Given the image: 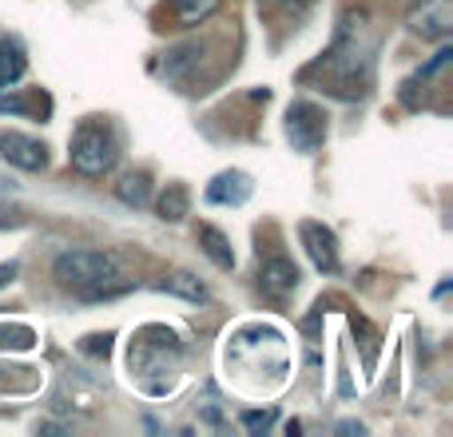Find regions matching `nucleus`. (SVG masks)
Segmentation results:
<instances>
[{
    "label": "nucleus",
    "instance_id": "obj_1",
    "mask_svg": "<svg viewBox=\"0 0 453 437\" xmlns=\"http://www.w3.org/2000/svg\"><path fill=\"white\" fill-rule=\"evenodd\" d=\"M374 56H378V32L370 24L366 8H346L338 20L334 44L303 72L306 84H319V92L338 96V100H362L374 88Z\"/></svg>",
    "mask_w": 453,
    "mask_h": 437
},
{
    "label": "nucleus",
    "instance_id": "obj_2",
    "mask_svg": "<svg viewBox=\"0 0 453 437\" xmlns=\"http://www.w3.org/2000/svg\"><path fill=\"white\" fill-rule=\"evenodd\" d=\"M119 255L116 250H64L56 258L52 274L64 290H72L84 303H100V298H111L119 290H127L132 282H124V271H119Z\"/></svg>",
    "mask_w": 453,
    "mask_h": 437
},
{
    "label": "nucleus",
    "instance_id": "obj_3",
    "mask_svg": "<svg viewBox=\"0 0 453 437\" xmlns=\"http://www.w3.org/2000/svg\"><path fill=\"white\" fill-rule=\"evenodd\" d=\"M68 159L88 180L111 175V167L119 164V135H116V127H111V119H104V116L80 119L76 132H72V143H68Z\"/></svg>",
    "mask_w": 453,
    "mask_h": 437
},
{
    "label": "nucleus",
    "instance_id": "obj_4",
    "mask_svg": "<svg viewBox=\"0 0 453 437\" xmlns=\"http://www.w3.org/2000/svg\"><path fill=\"white\" fill-rule=\"evenodd\" d=\"M287 140L295 143V151L314 156L326 140V111L311 100H295L287 108Z\"/></svg>",
    "mask_w": 453,
    "mask_h": 437
},
{
    "label": "nucleus",
    "instance_id": "obj_5",
    "mask_svg": "<svg viewBox=\"0 0 453 437\" xmlns=\"http://www.w3.org/2000/svg\"><path fill=\"white\" fill-rule=\"evenodd\" d=\"M298 279H303V274H298L295 258H287V255H271V258H263V266H258V290H263L266 298H274V303L295 295Z\"/></svg>",
    "mask_w": 453,
    "mask_h": 437
},
{
    "label": "nucleus",
    "instance_id": "obj_6",
    "mask_svg": "<svg viewBox=\"0 0 453 437\" xmlns=\"http://www.w3.org/2000/svg\"><path fill=\"white\" fill-rule=\"evenodd\" d=\"M0 159H8V164L20 167V172H44L48 148H44V140H36V135L4 132L0 135Z\"/></svg>",
    "mask_w": 453,
    "mask_h": 437
},
{
    "label": "nucleus",
    "instance_id": "obj_7",
    "mask_svg": "<svg viewBox=\"0 0 453 437\" xmlns=\"http://www.w3.org/2000/svg\"><path fill=\"white\" fill-rule=\"evenodd\" d=\"M298 239H303L306 255H311V263L319 266L322 274L338 271V239H334V231H330L326 223H314V218L298 223Z\"/></svg>",
    "mask_w": 453,
    "mask_h": 437
},
{
    "label": "nucleus",
    "instance_id": "obj_8",
    "mask_svg": "<svg viewBox=\"0 0 453 437\" xmlns=\"http://www.w3.org/2000/svg\"><path fill=\"white\" fill-rule=\"evenodd\" d=\"M410 32L422 40H446L453 32V0H422L410 12Z\"/></svg>",
    "mask_w": 453,
    "mask_h": 437
},
{
    "label": "nucleus",
    "instance_id": "obj_9",
    "mask_svg": "<svg viewBox=\"0 0 453 437\" xmlns=\"http://www.w3.org/2000/svg\"><path fill=\"white\" fill-rule=\"evenodd\" d=\"M255 191L247 172H219L211 183H207V203L215 207H242Z\"/></svg>",
    "mask_w": 453,
    "mask_h": 437
},
{
    "label": "nucleus",
    "instance_id": "obj_10",
    "mask_svg": "<svg viewBox=\"0 0 453 437\" xmlns=\"http://www.w3.org/2000/svg\"><path fill=\"white\" fill-rule=\"evenodd\" d=\"M196 242H199V250H203L207 258H211L219 271H234V250H231V239L219 231V226H211V223H199V231H196Z\"/></svg>",
    "mask_w": 453,
    "mask_h": 437
},
{
    "label": "nucleus",
    "instance_id": "obj_11",
    "mask_svg": "<svg viewBox=\"0 0 453 437\" xmlns=\"http://www.w3.org/2000/svg\"><path fill=\"white\" fill-rule=\"evenodd\" d=\"M24 72H28V56H24L20 40H0V92H8L12 84H20Z\"/></svg>",
    "mask_w": 453,
    "mask_h": 437
},
{
    "label": "nucleus",
    "instance_id": "obj_12",
    "mask_svg": "<svg viewBox=\"0 0 453 437\" xmlns=\"http://www.w3.org/2000/svg\"><path fill=\"white\" fill-rule=\"evenodd\" d=\"M156 215L164 218V223H183V218L191 215V191L183 188V183H167L164 196L156 199Z\"/></svg>",
    "mask_w": 453,
    "mask_h": 437
},
{
    "label": "nucleus",
    "instance_id": "obj_13",
    "mask_svg": "<svg viewBox=\"0 0 453 437\" xmlns=\"http://www.w3.org/2000/svg\"><path fill=\"white\" fill-rule=\"evenodd\" d=\"M219 4L223 0H167V8H172L180 28H196V24L211 20V16L219 12Z\"/></svg>",
    "mask_w": 453,
    "mask_h": 437
},
{
    "label": "nucleus",
    "instance_id": "obj_14",
    "mask_svg": "<svg viewBox=\"0 0 453 437\" xmlns=\"http://www.w3.org/2000/svg\"><path fill=\"white\" fill-rule=\"evenodd\" d=\"M116 199L127 207H148L151 203V175L148 172H127L116 183Z\"/></svg>",
    "mask_w": 453,
    "mask_h": 437
},
{
    "label": "nucleus",
    "instance_id": "obj_15",
    "mask_svg": "<svg viewBox=\"0 0 453 437\" xmlns=\"http://www.w3.org/2000/svg\"><path fill=\"white\" fill-rule=\"evenodd\" d=\"M159 290H167V295H175V298H188V303H207V298H211V290H207L191 271H172L164 282H159Z\"/></svg>",
    "mask_w": 453,
    "mask_h": 437
},
{
    "label": "nucleus",
    "instance_id": "obj_16",
    "mask_svg": "<svg viewBox=\"0 0 453 437\" xmlns=\"http://www.w3.org/2000/svg\"><path fill=\"white\" fill-rule=\"evenodd\" d=\"M314 0H258V12H266L279 24H298L306 12H311Z\"/></svg>",
    "mask_w": 453,
    "mask_h": 437
},
{
    "label": "nucleus",
    "instance_id": "obj_17",
    "mask_svg": "<svg viewBox=\"0 0 453 437\" xmlns=\"http://www.w3.org/2000/svg\"><path fill=\"white\" fill-rule=\"evenodd\" d=\"M274 422V410H263V414H255V410H250V414H242V426H247L250 433H258V430H266V426Z\"/></svg>",
    "mask_w": 453,
    "mask_h": 437
},
{
    "label": "nucleus",
    "instance_id": "obj_18",
    "mask_svg": "<svg viewBox=\"0 0 453 437\" xmlns=\"http://www.w3.org/2000/svg\"><path fill=\"white\" fill-rule=\"evenodd\" d=\"M108 342H111V334H104V338L92 334V338H84V350H88V354H108V350H111Z\"/></svg>",
    "mask_w": 453,
    "mask_h": 437
},
{
    "label": "nucleus",
    "instance_id": "obj_19",
    "mask_svg": "<svg viewBox=\"0 0 453 437\" xmlns=\"http://www.w3.org/2000/svg\"><path fill=\"white\" fill-rule=\"evenodd\" d=\"M12 279H16V263H4L0 266V287H8Z\"/></svg>",
    "mask_w": 453,
    "mask_h": 437
},
{
    "label": "nucleus",
    "instance_id": "obj_20",
    "mask_svg": "<svg viewBox=\"0 0 453 437\" xmlns=\"http://www.w3.org/2000/svg\"><path fill=\"white\" fill-rule=\"evenodd\" d=\"M338 430H342V433H366V426H358V422H342Z\"/></svg>",
    "mask_w": 453,
    "mask_h": 437
},
{
    "label": "nucleus",
    "instance_id": "obj_21",
    "mask_svg": "<svg viewBox=\"0 0 453 437\" xmlns=\"http://www.w3.org/2000/svg\"><path fill=\"white\" fill-rule=\"evenodd\" d=\"M8 223H12V211H8V207L0 203V226H8Z\"/></svg>",
    "mask_w": 453,
    "mask_h": 437
}]
</instances>
